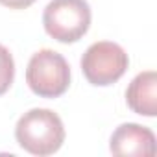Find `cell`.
I'll return each mask as SVG.
<instances>
[{
    "mask_svg": "<svg viewBox=\"0 0 157 157\" xmlns=\"http://www.w3.org/2000/svg\"><path fill=\"white\" fill-rule=\"evenodd\" d=\"M13 78H15L13 56L4 44H0V96L10 91V87L13 85Z\"/></svg>",
    "mask_w": 157,
    "mask_h": 157,
    "instance_id": "cell-7",
    "label": "cell"
},
{
    "mask_svg": "<svg viewBox=\"0 0 157 157\" xmlns=\"http://www.w3.org/2000/svg\"><path fill=\"white\" fill-rule=\"evenodd\" d=\"M109 150L113 155L150 157L155 155V135L150 128L135 122L120 124L111 135Z\"/></svg>",
    "mask_w": 157,
    "mask_h": 157,
    "instance_id": "cell-5",
    "label": "cell"
},
{
    "mask_svg": "<svg viewBox=\"0 0 157 157\" xmlns=\"http://www.w3.org/2000/svg\"><path fill=\"white\" fill-rule=\"evenodd\" d=\"M33 2H35V0H0V4L10 8V10H26Z\"/></svg>",
    "mask_w": 157,
    "mask_h": 157,
    "instance_id": "cell-8",
    "label": "cell"
},
{
    "mask_svg": "<svg viewBox=\"0 0 157 157\" xmlns=\"http://www.w3.org/2000/svg\"><path fill=\"white\" fill-rule=\"evenodd\" d=\"M129 57L126 50L111 41L93 43L82 57V72L94 87H107L117 83L126 74Z\"/></svg>",
    "mask_w": 157,
    "mask_h": 157,
    "instance_id": "cell-4",
    "label": "cell"
},
{
    "mask_svg": "<svg viewBox=\"0 0 157 157\" xmlns=\"http://www.w3.org/2000/svg\"><path fill=\"white\" fill-rule=\"evenodd\" d=\"M128 107L142 117H155L157 113V74L144 70L137 74L126 89Z\"/></svg>",
    "mask_w": 157,
    "mask_h": 157,
    "instance_id": "cell-6",
    "label": "cell"
},
{
    "mask_svg": "<svg viewBox=\"0 0 157 157\" xmlns=\"http://www.w3.org/2000/svg\"><path fill=\"white\" fill-rule=\"evenodd\" d=\"M87 0H50L43 11L44 32L59 43H78L91 26Z\"/></svg>",
    "mask_w": 157,
    "mask_h": 157,
    "instance_id": "cell-2",
    "label": "cell"
},
{
    "mask_svg": "<svg viewBox=\"0 0 157 157\" xmlns=\"http://www.w3.org/2000/svg\"><path fill=\"white\" fill-rule=\"evenodd\" d=\"M26 83L41 98H59L70 85V67L59 52L39 50L28 61Z\"/></svg>",
    "mask_w": 157,
    "mask_h": 157,
    "instance_id": "cell-3",
    "label": "cell"
},
{
    "mask_svg": "<svg viewBox=\"0 0 157 157\" xmlns=\"http://www.w3.org/2000/svg\"><path fill=\"white\" fill-rule=\"evenodd\" d=\"M15 139L32 155H52L65 142V126L52 109H30L15 126Z\"/></svg>",
    "mask_w": 157,
    "mask_h": 157,
    "instance_id": "cell-1",
    "label": "cell"
}]
</instances>
